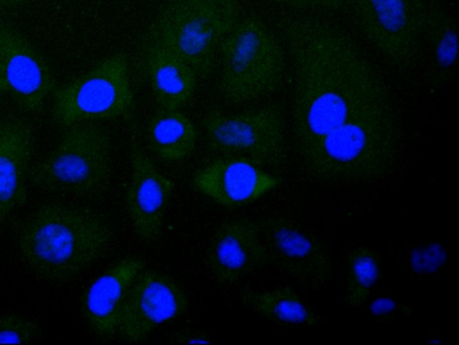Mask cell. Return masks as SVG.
<instances>
[{"label": "cell", "instance_id": "cell-12", "mask_svg": "<svg viewBox=\"0 0 459 345\" xmlns=\"http://www.w3.org/2000/svg\"><path fill=\"white\" fill-rule=\"evenodd\" d=\"M205 263L215 280L224 285L269 265L257 221L247 218L222 221L209 240Z\"/></svg>", "mask_w": 459, "mask_h": 345}, {"label": "cell", "instance_id": "cell-11", "mask_svg": "<svg viewBox=\"0 0 459 345\" xmlns=\"http://www.w3.org/2000/svg\"><path fill=\"white\" fill-rule=\"evenodd\" d=\"M130 179L126 206L136 237L146 244L161 236L174 182L162 174L143 152L134 134L129 142Z\"/></svg>", "mask_w": 459, "mask_h": 345}, {"label": "cell", "instance_id": "cell-6", "mask_svg": "<svg viewBox=\"0 0 459 345\" xmlns=\"http://www.w3.org/2000/svg\"><path fill=\"white\" fill-rule=\"evenodd\" d=\"M201 123L213 151L247 160L267 171L278 172L286 167L290 144L281 104L231 115L211 110Z\"/></svg>", "mask_w": 459, "mask_h": 345}, {"label": "cell", "instance_id": "cell-14", "mask_svg": "<svg viewBox=\"0 0 459 345\" xmlns=\"http://www.w3.org/2000/svg\"><path fill=\"white\" fill-rule=\"evenodd\" d=\"M144 262L126 256L111 264L85 289L81 312L91 331L103 341L117 336L120 312L127 291Z\"/></svg>", "mask_w": 459, "mask_h": 345}, {"label": "cell", "instance_id": "cell-25", "mask_svg": "<svg viewBox=\"0 0 459 345\" xmlns=\"http://www.w3.org/2000/svg\"><path fill=\"white\" fill-rule=\"evenodd\" d=\"M26 2L27 0H0V6L4 8H16Z\"/></svg>", "mask_w": 459, "mask_h": 345}, {"label": "cell", "instance_id": "cell-23", "mask_svg": "<svg viewBox=\"0 0 459 345\" xmlns=\"http://www.w3.org/2000/svg\"><path fill=\"white\" fill-rule=\"evenodd\" d=\"M299 10L337 11L350 4L351 0H273Z\"/></svg>", "mask_w": 459, "mask_h": 345}, {"label": "cell", "instance_id": "cell-13", "mask_svg": "<svg viewBox=\"0 0 459 345\" xmlns=\"http://www.w3.org/2000/svg\"><path fill=\"white\" fill-rule=\"evenodd\" d=\"M192 184L214 203L237 208L256 201L278 186L280 180L247 160L223 157L198 170Z\"/></svg>", "mask_w": 459, "mask_h": 345}, {"label": "cell", "instance_id": "cell-2", "mask_svg": "<svg viewBox=\"0 0 459 345\" xmlns=\"http://www.w3.org/2000/svg\"><path fill=\"white\" fill-rule=\"evenodd\" d=\"M113 236L109 223L97 211L75 203L50 202L23 220L17 233V246L36 277L64 283L100 260Z\"/></svg>", "mask_w": 459, "mask_h": 345}, {"label": "cell", "instance_id": "cell-19", "mask_svg": "<svg viewBox=\"0 0 459 345\" xmlns=\"http://www.w3.org/2000/svg\"><path fill=\"white\" fill-rule=\"evenodd\" d=\"M147 139L160 159L178 161L193 151L197 132L193 122L178 109L160 108L149 121Z\"/></svg>", "mask_w": 459, "mask_h": 345}, {"label": "cell", "instance_id": "cell-9", "mask_svg": "<svg viewBox=\"0 0 459 345\" xmlns=\"http://www.w3.org/2000/svg\"><path fill=\"white\" fill-rule=\"evenodd\" d=\"M188 298L171 276L154 269H143L126 296L117 336L126 342H141L159 325L184 315Z\"/></svg>", "mask_w": 459, "mask_h": 345}, {"label": "cell", "instance_id": "cell-21", "mask_svg": "<svg viewBox=\"0 0 459 345\" xmlns=\"http://www.w3.org/2000/svg\"><path fill=\"white\" fill-rule=\"evenodd\" d=\"M40 336L41 328L34 319L16 312L0 315V343H31Z\"/></svg>", "mask_w": 459, "mask_h": 345}, {"label": "cell", "instance_id": "cell-7", "mask_svg": "<svg viewBox=\"0 0 459 345\" xmlns=\"http://www.w3.org/2000/svg\"><path fill=\"white\" fill-rule=\"evenodd\" d=\"M134 104L128 60L111 55L53 92L51 116L59 126L112 120L126 116Z\"/></svg>", "mask_w": 459, "mask_h": 345}, {"label": "cell", "instance_id": "cell-24", "mask_svg": "<svg viewBox=\"0 0 459 345\" xmlns=\"http://www.w3.org/2000/svg\"><path fill=\"white\" fill-rule=\"evenodd\" d=\"M176 341L179 343H205L211 342V339L205 333L200 332L186 331L176 336Z\"/></svg>", "mask_w": 459, "mask_h": 345}, {"label": "cell", "instance_id": "cell-20", "mask_svg": "<svg viewBox=\"0 0 459 345\" xmlns=\"http://www.w3.org/2000/svg\"><path fill=\"white\" fill-rule=\"evenodd\" d=\"M345 263L344 302L350 307H360L368 301L379 279L380 259L373 249L360 246L346 253Z\"/></svg>", "mask_w": 459, "mask_h": 345}, {"label": "cell", "instance_id": "cell-15", "mask_svg": "<svg viewBox=\"0 0 459 345\" xmlns=\"http://www.w3.org/2000/svg\"><path fill=\"white\" fill-rule=\"evenodd\" d=\"M33 147L30 123L21 117L0 120V224L26 201Z\"/></svg>", "mask_w": 459, "mask_h": 345}, {"label": "cell", "instance_id": "cell-3", "mask_svg": "<svg viewBox=\"0 0 459 345\" xmlns=\"http://www.w3.org/2000/svg\"><path fill=\"white\" fill-rule=\"evenodd\" d=\"M111 141L102 125L81 123L65 128L56 145L29 169L37 188L84 200H98L111 181Z\"/></svg>", "mask_w": 459, "mask_h": 345}, {"label": "cell", "instance_id": "cell-10", "mask_svg": "<svg viewBox=\"0 0 459 345\" xmlns=\"http://www.w3.org/2000/svg\"><path fill=\"white\" fill-rule=\"evenodd\" d=\"M56 88L42 54L0 17V100L10 96L25 111L38 114Z\"/></svg>", "mask_w": 459, "mask_h": 345}, {"label": "cell", "instance_id": "cell-1", "mask_svg": "<svg viewBox=\"0 0 459 345\" xmlns=\"http://www.w3.org/2000/svg\"><path fill=\"white\" fill-rule=\"evenodd\" d=\"M291 73L290 152L301 173L325 178L361 169L404 133L384 77L342 25L311 14L280 23Z\"/></svg>", "mask_w": 459, "mask_h": 345}, {"label": "cell", "instance_id": "cell-4", "mask_svg": "<svg viewBox=\"0 0 459 345\" xmlns=\"http://www.w3.org/2000/svg\"><path fill=\"white\" fill-rule=\"evenodd\" d=\"M219 90L233 104L275 93L284 82L288 55L279 37L260 19L249 16L235 24L220 45Z\"/></svg>", "mask_w": 459, "mask_h": 345}, {"label": "cell", "instance_id": "cell-8", "mask_svg": "<svg viewBox=\"0 0 459 345\" xmlns=\"http://www.w3.org/2000/svg\"><path fill=\"white\" fill-rule=\"evenodd\" d=\"M268 264L309 290L332 280L333 262L327 246L290 218L280 214L256 220Z\"/></svg>", "mask_w": 459, "mask_h": 345}, {"label": "cell", "instance_id": "cell-5", "mask_svg": "<svg viewBox=\"0 0 459 345\" xmlns=\"http://www.w3.org/2000/svg\"><path fill=\"white\" fill-rule=\"evenodd\" d=\"M238 0H169L150 33L152 41L183 59L205 78L213 70L217 51L239 20Z\"/></svg>", "mask_w": 459, "mask_h": 345}, {"label": "cell", "instance_id": "cell-18", "mask_svg": "<svg viewBox=\"0 0 459 345\" xmlns=\"http://www.w3.org/2000/svg\"><path fill=\"white\" fill-rule=\"evenodd\" d=\"M239 297L250 310L278 324L310 326L318 323L316 315L288 285L266 290L245 289Z\"/></svg>", "mask_w": 459, "mask_h": 345}, {"label": "cell", "instance_id": "cell-22", "mask_svg": "<svg viewBox=\"0 0 459 345\" xmlns=\"http://www.w3.org/2000/svg\"><path fill=\"white\" fill-rule=\"evenodd\" d=\"M429 0H351V7L371 10L411 11L423 8Z\"/></svg>", "mask_w": 459, "mask_h": 345}, {"label": "cell", "instance_id": "cell-16", "mask_svg": "<svg viewBox=\"0 0 459 345\" xmlns=\"http://www.w3.org/2000/svg\"><path fill=\"white\" fill-rule=\"evenodd\" d=\"M145 67L153 97L160 108L178 109L194 95L196 73L169 49L152 42L145 52Z\"/></svg>", "mask_w": 459, "mask_h": 345}, {"label": "cell", "instance_id": "cell-17", "mask_svg": "<svg viewBox=\"0 0 459 345\" xmlns=\"http://www.w3.org/2000/svg\"><path fill=\"white\" fill-rule=\"evenodd\" d=\"M429 59V76L436 86L453 80L458 58L457 30L454 17L444 8L429 4L422 25V55Z\"/></svg>", "mask_w": 459, "mask_h": 345}]
</instances>
